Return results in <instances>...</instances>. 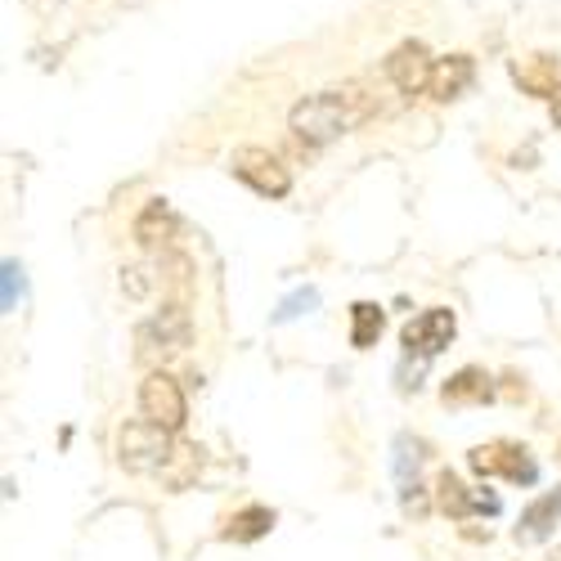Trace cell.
<instances>
[{
	"mask_svg": "<svg viewBox=\"0 0 561 561\" xmlns=\"http://www.w3.org/2000/svg\"><path fill=\"white\" fill-rule=\"evenodd\" d=\"M368 113H373V100L364 95L359 85L319 90V95H306V100L293 108L288 130H293V139H301V145L323 149V145H333V139H342L355 122H364Z\"/></svg>",
	"mask_w": 561,
	"mask_h": 561,
	"instance_id": "1",
	"label": "cell"
},
{
	"mask_svg": "<svg viewBox=\"0 0 561 561\" xmlns=\"http://www.w3.org/2000/svg\"><path fill=\"white\" fill-rule=\"evenodd\" d=\"M171 449H175V436L167 427L149 423V417H135V423H126L117 432V462L135 477H149V472L158 477L162 462L171 458Z\"/></svg>",
	"mask_w": 561,
	"mask_h": 561,
	"instance_id": "2",
	"label": "cell"
},
{
	"mask_svg": "<svg viewBox=\"0 0 561 561\" xmlns=\"http://www.w3.org/2000/svg\"><path fill=\"white\" fill-rule=\"evenodd\" d=\"M190 333H194V329H190V306L167 301L149 323H139V333H135L139 351H135V359H139V364L167 359V355H175V351L190 346Z\"/></svg>",
	"mask_w": 561,
	"mask_h": 561,
	"instance_id": "3",
	"label": "cell"
},
{
	"mask_svg": "<svg viewBox=\"0 0 561 561\" xmlns=\"http://www.w3.org/2000/svg\"><path fill=\"white\" fill-rule=\"evenodd\" d=\"M229 171L239 175L248 190H256L261 198H288V190H293V171L284 167V158L270 153V149H256V145L233 153Z\"/></svg>",
	"mask_w": 561,
	"mask_h": 561,
	"instance_id": "4",
	"label": "cell"
},
{
	"mask_svg": "<svg viewBox=\"0 0 561 561\" xmlns=\"http://www.w3.org/2000/svg\"><path fill=\"white\" fill-rule=\"evenodd\" d=\"M139 413L149 417V423L167 427L171 436L184 427V417H190V404H184V391L180 382L171 378L167 368H153L145 382H139Z\"/></svg>",
	"mask_w": 561,
	"mask_h": 561,
	"instance_id": "5",
	"label": "cell"
},
{
	"mask_svg": "<svg viewBox=\"0 0 561 561\" xmlns=\"http://www.w3.org/2000/svg\"><path fill=\"white\" fill-rule=\"evenodd\" d=\"M467 462H472L477 477H503L512 485H530L535 481V462L522 445L512 440H494V445H477L472 454H467Z\"/></svg>",
	"mask_w": 561,
	"mask_h": 561,
	"instance_id": "6",
	"label": "cell"
},
{
	"mask_svg": "<svg viewBox=\"0 0 561 561\" xmlns=\"http://www.w3.org/2000/svg\"><path fill=\"white\" fill-rule=\"evenodd\" d=\"M454 333H458L454 310L432 306V310H423L417 319H409V323H404L400 346H404V355H423V359H432V355H440V351L454 342Z\"/></svg>",
	"mask_w": 561,
	"mask_h": 561,
	"instance_id": "7",
	"label": "cell"
},
{
	"mask_svg": "<svg viewBox=\"0 0 561 561\" xmlns=\"http://www.w3.org/2000/svg\"><path fill=\"white\" fill-rule=\"evenodd\" d=\"M432 72H436V59L427 55V45H417V41H404L400 50L387 59V77L391 85L400 90V95H427V85H432Z\"/></svg>",
	"mask_w": 561,
	"mask_h": 561,
	"instance_id": "8",
	"label": "cell"
},
{
	"mask_svg": "<svg viewBox=\"0 0 561 561\" xmlns=\"http://www.w3.org/2000/svg\"><path fill=\"white\" fill-rule=\"evenodd\" d=\"M436 507L445 512V517L462 522V517H472V512H499V499L494 494H472L454 472H440L436 477Z\"/></svg>",
	"mask_w": 561,
	"mask_h": 561,
	"instance_id": "9",
	"label": "cell"
},
{
	"mask_svg": "<svg viewBox=\"0 0 561 561\" xmlns=\"http://www.w3.org/2000/svg\"><path fill=\"white\" fill-rule=\"evenodd\" d=\"M512 81H517L526 95H535V100H552L557 85H561V59H557V55L512 59Z\"/></svg>",
	"mask_w": 561,
	"mask_h": 561,
	"instance_id": "10",
	"label": "cell"
},
{
	"mask_svg": "<svg viewBox=\"0 0 561 561\" xmlns=\"http://www.w3.org/2000/svg\"><path fill=\"white\" fill-rule=\"evenodd\" d=\"M472 77H477V68H472V59H467V55L436 59V72H432L427 95H432L436 104H454V100H462L467 90H472Z\"/></svg>",
	"mask_w": 561,
	"mask_h": 561,
	"instance_id": "11",
	"label": "cell"
},
{
	"mask_svg": "<svg viewBox=\"0 0 561 561\" xmlns=\"http://www.w3.org/2000/svg\"><path fill=\"white\" fill-rule=\"evenodd\" d=\"M135 243L145 248V252H153V256H162V252L175 248V216H171L167 203H149L145 211H139V220H135Z\"/></svg>",
	"mask_w": 561,
	"mask_h": 561,
	"instance_id": "12",
	"label": "cell"
},
{
	"mask_svg": "<svg viewBox=\"0 0 561 561\" xmlns=\"http://www.w3.org/2000/svg\"><path fill=\"white\" fill-rule=\"evenodd\" d=\"M198 472H203V449H198L194 440H175V449H171V458L162 462L158 481H162L167 494H184V490L198 481Z\"/></svg>",
	"mask_w": 561,
	"mask_h": 561,
	"instance_id": "13",
	"label": "cell"
},
{
	"mask_svg": "<svg viewBox=\"0 0 561 561\" xmlns=\"http://www.w3.org/2000/svg\"><path fill=\"white\" fill-rule=\"evenodd\" d=\"M557 522H561V490H548V494H539V499L522 512L517 543H543Z\"/></svg>",
	"mask_w": 561,
	"mask_h": 561,
	"instance_id": "14",
	"label": "cell"
},
{
	"mask_svg": "<svg viewBox=\"0 0 561 561\" xmlns=\"http://www.w3.org/2000/svg\"><path fill=\"white\" fill-rule=\"evenodd\" d=\"M440 400L462 409V404H485L494 400V382H490V373L485 368H458L454 378L440 387Z\"/></svg>",
	"mask_w": 561,
	"mask_h": 561,
	"instance_id": "15",
	"label": "cell"
},
{
	"mask_svg": "<svg viewBox=\"0 0 561 561\" xmlns=\"http://www.w3.org/2000/svg\"><path fill=\"white\" fill-rule=\"evenodd\" d=\"M158 261V274H162V297L167 301H175V306H190V288H194V265H190V256L184 252H162V256H153Z\"/></svg>",
	"mask_w": 561,
	"mask_h": 561,
	"instance_id": "16",
	"label": "cell"
},
{
	"mask_svg": "<svg viewBox=\"0 0 561 561\" xmlns=\"http://www.w3.org/2000/svg\"><path fill=\"white\" fill-rule=\"evenodd\" d=\"M274 526V512L270 507H243V512H233V517L225 522V539L229 543H256L265 539Z\"/></svg>",
	"mask_w": 561,
	"mask_h": 561,
	"instance_id": "17",
	"label": "cell"
},
{
	"mask_svg": "<svg viewBox=\"0 0 561 561\" xmlns=\"http://www.w3.org/2000/svg\"><path fill=\"white\" fill-rule=\"evenodd\" d=\"M382 323H387L382 306H373V301H355V306H351V346H355V351L378 346Z\"/></svg>",
	"mask_w": 561,
	"mask_h": 561,
	"instance_id": "18",
	"label": "cell"
},
{
	"mask_svg": "<svg viewBox=\"0 0 561 561\" xmlns=\"http://www.w3.org/2000/svg\"><path fill=\"white\" fill-rule=\"evenodd\" d=\"M122 288L126 297H149V293H162V274H158V261L153 265H126L122 270Z\"/></svg>",
	"mask_w": 561,
	"mask_h": 561,
	"instance_id": "19",
	"label": "cell"
},
{
	"mask_svg": "<svg viewBox=\"0 0 561 561\" xmlns=\"http://www.w3.org/2000/svg\"><path fill=\"white\" fill-rule=\"evenodd\" d=\"M400 503H404L409 517H427V499H423V485H417V481L400 490Z\"/></svg>",
	"mask_w": 561,
	"mask_h": 561,
	"instance_id": "20",
	"label": "cell"
},
{
	"mask_svg": "<svg viewBox=\"0 0 561 561\" xmlns=\"http://www.w3.org/2000/svg\"><path fill=\"white\" fill-rule=\"evenodd\" d=\"M14 265H5V310H14Z\"/></svg>",
	"mask_w": 561,
	"mask_h": 561,
	"instance_id": "21",
	"label": "cell"
},
{
	"mask_svg": "<svg viewBox=\"0 0 561 561\" xmlns=\"http://www.w3.org/2000/svg\"><path fill=\"white\" fill-rule=\"evenodd\" d=\"M548 108H552V122H557V126H561V85H557V95H552V100H548Z\"/></svg>",
	"mask_w": 561,
	"mask_h": 561,
	"instance_id": "22",
	"label": "cell"
},
{
	"mask_svg": "<svg viewBox=\"0 0 561 561\" xmlns=\"http://www.w3.org/2000/svg\"><path fill=\"white\" fill-rule=\"evenodd\" d=\"M557 462H561V445H557Z\"/></svg>",
	"mask_w": 561,
	"mask_h": 561,
	"instance_id": "23",
	"label": "cell"
}]
</instances>
